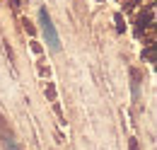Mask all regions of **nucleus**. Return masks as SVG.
I'll list each match as a JSON object with an SVG mask.
<instances>
[{
    "mask_svg": "<svg viewBox=\"0 0 157 150\" xmlns=\"http://www.w3.org/2000/svg\"><path fill=\"white\" fill-rule=\"evenodd\" d=\"M39 24H41V32H44V39H46L48 49H51V51H58V49H60V39H58V32H56L53 22H51L48 12H46L44 7L39 10Z\"/></svg>",
    "mask_w": 157,
    "mask_h": 150,
    "instance_id": "obj_1",
    "label": "nucleus"
},
{
    "mask_svg": "<svg viewBox=\"0 0 157 150\" xmlns=\"http://www.w3.org/2000/svg\"><path fill=\"white\" fill-rule=\"evenodd\" d=\"M7 150H22V148H17V145H15L12 140H10V143H7Z\"/></svg>",
    "mask_w": 157,
    "mask_h": 150,
    "instance_id": "obj_2",
    "label": "nucleus"
}]
</instances>
